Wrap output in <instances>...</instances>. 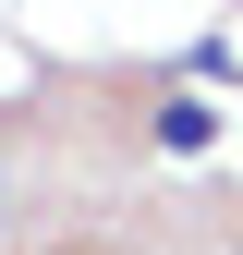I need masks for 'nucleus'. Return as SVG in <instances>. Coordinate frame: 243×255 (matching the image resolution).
<instances>
[{
	"mask_svg": "<svg viewBox=\"0 0 243 255\" xmlns=\"http://www.w3.org/2000/svg\"><path fill=\"white\" fill-rule=\"evenodd\" d=\"M158 146H170V158L219 146V110H207V98H170V110H158Z\"/></svg>",
	"mask_w": 243,
	"mask_h": 255,
	"instance_id": "obj_1",
	"label": "nucleus"
}]
</instances>
